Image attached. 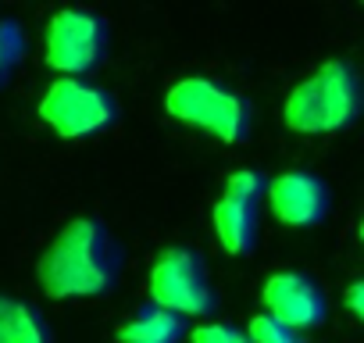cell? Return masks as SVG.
Masks as SVG:
<instances>
[{"mask_svg":"<svg viewBox=\"0 0 364 343\" xmlns=\"http://www.w3.org/2000/svg\"><path fill=\"white\" fill-rule=\"evenodd\" d=\"M118 250L97 218H72L40 258V286L50 300L97 297L111 290Z\"/></svg>","mask_w":364,"mask_h":343,"instance_id":"cell-1","label":"cell"},{"mask_svg":"<svg viewBox=\"0 0 364 343\" xmlns=\"http://www.w3.org/2000/svg\"><path fill=\"white\" fill-rule=\"evenodd\" d=\"M360 111V83L346 61H325L307 79H300L286 104L282 122L304 136H325L346 129Z\"/></svg>","mask_w":364,"mask_h":343,"instance_id":"cell-2","label":"cell"},{"mask_svg":"<svg viewBox=\"0 0 364 343\" xmlns=\"http://www.w3.org/2000/svg\"><path fill=\"white\" fill-rule=\"evenodd\" d=\"M164 111L175 122L200 129L222 143H240L250 132V104L208 75H186L171 83L164 93Z\"/></svg>","mask_w":364,"mask_h":343,"instance_id":"cell-3","label":"cell"},{"mask_svg":"<svg viewBox=\"0 0 364 343\" xmlns=\"http://www.w3.org/2000/svg\"><path fill=\"white\" fill-rule=\"evenodd\" d=\"M146 290H150L154 307L171 311L178 318H190V315L204 318V315L215 311V293L208 286L204 265L186 247H168V250L157 254L150 279H146Z\"/></svg>","mask_w":364,"mask_h":343,"instance_id":"cell-4","label":"cell"},{"mask_svg":"<svg viewBox=\"0 0 364 343\" xmlns=\"http://www.w3.org/2000/svg\"><path fill=\"white\" fill-rule=\"evenodd\" d=\"M40 118L65 139H82L114 122V100L82 79H58L40 97Z\"/></svg>","mask_w":364,"mask_h":343,"instance_id":"cell-5","label":"cell"},{"mask_svg":"<svg viewBox=\"0 0 364 343\" xmlns=\"http://www.w3.org/2000/svg\"><path fill=\"white\" fill-rule=\"evenodd\" d=\"M104 47H107V29L97 15L75 8L50 15L43 33V61L50 68L65 72L68 79H79L100 65Z\"/></svg>","mask_w":364,"mask_h":343,"instance_id":"cell-6","label":"cell"},{"mask_svg":"<svg viewBox=\"0 0 364 343\" xmlns=\"http://www.w3.org/2000/svg\"><path fill=\"white\" fill-rule=\"evenodd\" d=\"M264 194V179L254 168H236L225 179V190L215 204V236L225 254L240 258L254 247L257 240V201Z\"/></svg>","mask_w":364,"mask_h":343,"instance_id":"cell-7","label":"cell"},{"mask_svg":"<svg viewBox=\"0 0 364 343\" xmlns=\"http://www.w3.org/2000/svg\"><path fill=\"white\" fill-rule=\"evenodd\" d=\"M261 304L264 315L275 318L286 329H314L325 322V293L318 290V283L304 272H275L264 279L261 286Z\"/></svg>","mask_w":364,"mask_h":343,"instance_id":"cell-8","label":"cell"},{"mask_svg":"<svg viewBox=\"0 0 364 343\" xmlns=\"http://www.w3.org/2000/svg\"><path fill=\"white\" fill-rule=\"evenodd\" d=\"M264 201L272 208V215L289 226V229H307L318 226L328 211V190L318 176L311 172H282L272 183H264Z\"/></svg>","mask_w":364,"mask_h":343,"instance_id":"cell-9","label":"cell"},{"mask_svg":"<svg viewBox=\"0 0 364 343\" xmlns=\"http://www.w3.org/2000/svg\"><path fill=\"white\" fill-rule=\"evenodd\" d=\"M182 332H186V325H182L178 315L161 311V307L150 304V307H143L136 318H129L118 329L114 343H178Z\"/></svg>","mask_w":364,"mask_h":343,"instance_id":"cell-10","label":"cell"},{"mask_svg":"<svg viewBox=\"0 0 364 343\" xmlns=\"http://www.w3.org/2000/svg\"><path fill=\"white\" fill-rule=\"evenodd\" d=\"M0 343H50V329L36 307L0 293Z\"/></svg>","mask_w":364,"mask_h":343,"instance_id":"cell-11","label":"cell"},{"mask_svg":"<svg viewBox=\"0 0 364 343\" xmlns=\"http://www.w3.org/2000/svg\"><path fill=\"white\" fill-rule=\"evenodd\" d=\"M26 58V36L15 22H0V90L8 86V79L15 75V68Z\"/></svg>","mask_w":364,"mask_h":343,"instance_id":"cell-12","label":"cell"},{"mask_svg":"<svg viewBox=\"0 0 364 343\" xmlns=\"http://www.w3.org/2000/svg\"><path fill=\"white\" fill-rule=\"evenodd\" d=\"M247 336H250V343H304V336H300L296 329H286V325H279V322L268 318V315L250 318Z\"/></svg>","mask_w":364,"mask_h":343,"instance_id":"cell-13","label":"cell"},{"mask_svg":"<svg viewBox=\"0 0 364 343\" xmlns=\"http://www.w3.org/2000/svg\"><path fill=\"white\" fill-rule=\"evenodd\" d=\"M190 343H250V336L236 325H225V322H204L193 329Z\"/></svg>","mask_w":364,"mask_h":343,"instance_id":"cell-14","label":"cell"},{"mask_svg":"<svg viewBox=\"0 0 364 343\" xmlns=\"http://www.w3.org/2000/svg\"><path fill=\"white\" fill-rule=\"evenodd\" d=\"M346 307L353 318H364V283H350L346 286Z\"/></svg>","mask_w":364,"mask_h":343,"instance_id":"cell-15","label":"cell"}]
</instances>
